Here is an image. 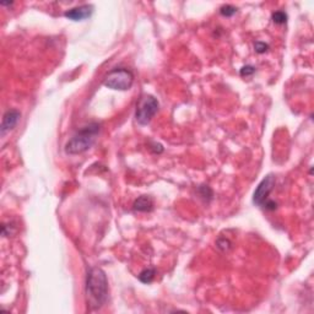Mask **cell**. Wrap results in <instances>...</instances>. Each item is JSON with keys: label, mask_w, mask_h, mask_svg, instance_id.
Masks as SVG:
<instances>
[{"label": "cell", "mask_w": 314, "mask_h": 314, "mask_svg": "<svg viewBox=\"0 0 314 314\" xmlns=\"http://www.w3.org/2000/svg\"><path fill=\"white\" fill-rule=\"evenodd\" d=\"M86 296L91 309H100L108 299V280L101 268H91L86 277Z\"/></svg>", "instance_id": "obj_1"}, {"label": "cell", "mask_w": 314, "mask_h": 314, "mask_svg": "<svg viewBox=\"0 0 314 314\" xmlns=\"http://www.w3.org/2000/svg\"><path fill=\"white\" fill-rule=\"evenodd\" d=\"M100 124L91 123L89 125L84 127L70 139L65 145V152L68 155H80L87 151L95 143L96 137L100 133Z\"/></svg>", "instance_id": "obj_2"}, {"label": "cell", "mask_w": 314, "mask_h": 314, "mask_svg": "<svg viewBox=\"0 0 314 314\" xmlns=\"http://www.w3.org/2000/svg\"><path fill=\"white\" fill-rule=\"evenodd\" d=\"M134 83V75L128 69L124 68H118L109 72L104 78L103 85L111 90L115 91H127L133 86Z\"/></svg>", "instance_id": "obj_3"}, {"label": "cell", "mask_w": 314, "mask_h": 314, "mask_svg": "<svg viewBox=\"0 0 314 314\" xmlns=\"http://www.w3.org/2000/svg\"><path fill=\"white\" fill-rule=\"evenodd\" d=\"M158 111V101L154 96H143L137 104L135 118L140 125H146L151 121Z\"/></svg>", "instance_id": "obj_4"}, {"label": "cell", "mask_w": 314, "mask_h": 314, "mask_svg": "<svg viewBox=\"0 0 314 314\" xmlns=\"http://www.w3.org/2000/svg\"><path fill=\"white\" fill-rule=\"evenodd\" d=\"M274 185H275V177L273 174H268L257 186L253 194V203L258 206L264 205V203L268 200L269 194L273 191Z\"/></svg>", "instance_id": "obj_5"}, {"label": "cell", "mask_w": 314, "mask_h": 314, "mask_svg": "<svg viewBox=\"0 0 314 314\" xmlns=\"http://www.w3.org/2000/svg\"><path fill=\"white\" fill-rule=\"evenodd\" d=\"M93 13L92 5H81V7L73 8V9L67 10L64 13V16L67 19L72 20V21H84V20L89 19Z\"/></svg>", "instance_id": "obj_6"}, {"label": "cell", "mask_w": 314, "mask_h": 314, "mask_svg": "<svg viewBox=\"0 0 314 314\" xmlns=\"http://www.w3.org/2000/svg\"><path fill=\"white\" fill-rule=\"evenodd\" d=\"M20 118H21V113L18 109H9V111L5 113L4 117H3L2 127H0L3 137L5 134H8V133H10L11 130L18 125Z\"/></svg>", "instance_id": "obj_7"}, {"label": "cell", "mask_w": 314, "mask_h": 314, "mask_svg": "<svg viewBox=\"0 0 314 314\" xmlns=\"http://www.w3.org/2000/svg\"><path fill=\"white\" fill-rule=\"evenodd\" d=\"M133 209L139 213H150L154 209V200L149 195H141L134 202Z\"/></svg>", "instance_id": "obj_8"}, {"label": "cell", "mask_w": 314, "mask_h": 314, "mask_svg": "<svg viewBox=\"0 0 314 314\" xmlns=\"http://www.w3.org/2000/svg\"><path fill=\"white\" fill-rule=\"evenodd\" d=\"M155 269L152 268H148V269H144L140 274H139V280H140L143 284H151L155 279Z\"/></svg>", "instance_id": "obj_9"}, {"label": "cell", "mask_w": 314, "mask_h": 314, "mask_svg": "<svg viewBox=\"0 0 314 314\" xmlns=\"http://www.w3.org/2000/svg\"><path fill=\"white\" fill-rule=\"evenodd\" d=\"M271 19H273V21L275 22L276 25H284L287 22V14L281 10L275 11V13L273 14V16H271Z\"/></svg>", "instance_id": "obj_10"}, {"label": "cell", "mask_w": 314, "mask_h": 314, "mask_svg": "<svg viewBox=\"0 0 314 314\" xmlns=\"http://www.w3.org/2000/svg\"><path fill=\"white\" fill-rule=\"evenodd\" d=\"M236 13L237 8L232 7V5H223V7H221V9H220V14H221L222 16H225V18H231V16H233Z\"/></svg>", "instance_id": "obj_11"}, {"label": "cell", "mask_w": 314, "mask_h": 314, "mask_svg": "<svg viewBox=\"0 0 314 314\" xmlns=\"http://www.w3.org/2000/svg\"><path fill=\"white\" fill-rule=\"evenodd\" d=\"M256 73V68L253 67V65H245V67H243L242 69H240L239 74L240 76H243V78H248V76H252Z\"/></svg>", "instance_id": "obj_12"}, {"label": "cell", "mask_w": 314, "mask_h": 314, "mask_svg": "<svg viewBox=\"0 0 314 314\" xmlns=\"http://www.w3.org/2000/svg\"><path fill=\"white\" fill-rule=\"evenodd\" d=\"M254 49H256V52L259 53V54H264L265 52H268L269 44L265 43V42L258 41L254 43Z\"/></svg>", "instance_id": "obj_13"}, {"label": "cell", "mask_w": 314, "mask_h": 314, "mask_svg": "<svg viewBox=\"0 0 314 314\" xmlns=\"http://www.w3.org/2000/svg\"><path fill=\"white\" fill-rule=\"evenodd\" d=\"M263 206H264V208L267 209V210H275L277 204L274 202V200H267V202L264 203V205H263Z\"/></svg>", "instance_id": "obj_14"}]
</instances>
